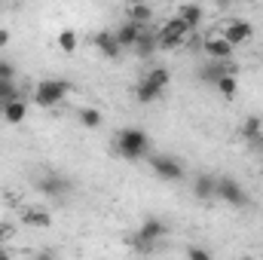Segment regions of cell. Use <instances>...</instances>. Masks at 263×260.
Here are the masks:
<instances>
[{"mask_svg":"<svg viewBox=\"0 0 263 260\" xmlns=\"http://www.w3.org/2000/svg\"><path fill=\"white\" fill-rule=\"evenodd\" d=\"M242 138H245L248 144H260V141H263V120H260V117H254V114H251V117L242 123Z\"/></svg>","mask_w":263,"mask_h":260,"instance_id":"cell-20","label":"cell"},{"mask_svg":"<svg viewBox=\"0 0 263 260\" xmlns=\"http://www.w3.org/2000/svg\"><path fill=\"white\" fill-rule=\"evenodd\" d=\"M126 15H129V22H138V25L144 28V25L153 22L156 12H153V6H150L147 0H132L129 6H126Z\"/></svg>","mask_w":263,"mask_h":260,"instance_id":"cell-14","label":"cell"},{"mask_svg":"<svg viewBox=\"0 0 263 260\" xmlns=\"http://www.w3.org/2000/svg\"><path fill=\"white\" fill-rule=\"evenodd\" d=\"M156 49H159V40H156L153 31H141L138 40H135V46H132V52H135L138 59H153Z\"/></svg>","mask_w":263,"mask_h":260,"instance_id":"cell-12","label":"cell"},{"mask_svg":"<svg viewBox=\"0 0 263 260\" xmlns=\"http://www.w3.org/2000/svg\"><path fill=\"white\" fill-rule=\"evenodd\" d=\"M162 236H168L165 220H159V217H147V220L138 227V233L132 236V248L147 254V251H153V248H156V242H159Z\"/></svg>","mask_w":263,"mask_h":260,"instance_id":"cell-4","label":"cell"},{"mask_svg":"<svg viewBox=\"0 0 263 260\" xmlns=\"http://www.w3.org/2000/svg\"><path fill=\"white\" fill-rule=\"evenodd\" d=\"M223 73H236V62L230 59V62H217V59H211L208 65H202L196 70V77L202 80V83H208V86H214Z\"/></svg>","mask_w":263,"mask_h":260,"instance_id":"cell-9","label":"cell"},{"mask_svg":"<svg viewBox=\"0 0 263 260\" xmlns=\"http://www.w3.org/2000/svg\"><path fill=\"white\" fill-rule=\"evenodd\" d=\"M227 3H233V0H217V6H227Z\"/></svg>","mask_w":263,"mask_h":260,"instance_id":"cell-29","label":"cell"},{"mask_svg":"<svg viewBox=\"0 0 263 260\" xmlns=\"http://www.w3.org/2000/svg\"><path fill=\"white\" fill-rule=\"evenodd\" d=\"M168 83H172V70L162 65L150 67L144 77H141V83L135 86V98L141 101V104H153L165 89H168Z\"/></svg>","mask_w":263,"mask_h":260,"instance_id":"cell-2","label":"cell"},{"mask_svg":"<svg viewBox=\"0 0 263 260\" xmlns=\"http://www.w3.org/2000/svg\"><path fill=\"white\" fill-rule=\"evenodd\" d=\"M233 43L227 40V37H205L202 40V52L208 55V59H217V62H230L233 59Z\"/></svg>","mask_w":263,"mask_h":260,"instance_id":"cell-10","label":"cell"},{"mask_svg":"<svg viewBox=\"0 0 263 260\" xmlns=\"http://www.w3.org/2000/svg\"><path fill=\"white\" fill-rule=\"evenodd\" d=\"M0 80H15V65L12 62H0Z\"/></svg>","mask_w":263,"mask_h":260,"instance_id":"cell-26","label":"cell"},{"mask_svg":"<svg viewBox=\"0 0 263 260\" xmlns=\"http://www.w3.org/2000/svg\"><path fill=\"white\" fill-rule=\"evenodd\" d=\"M150 169H153V175L156 178H162V181H168V184H178V181H184V162L178 159V156H168V153H153L150 156Z\"/></svg>","mask_w":263,"mask_h":260,"instance_id":"cell-6","label":"cell"},{"mask_svg":"<svg viewBox=\"0 0 263 260\" xmlns=\"http://www.w3.org/2000/svg\"><path fill=\"white\" fill-rule=\"evenodd\" d=\"M193 196H196L199 202L214 199V196H217V178H211V175H199L196 181H193Z\"/></svg>","mask_w":263,"mask_h":260,"instance_id":"cell-16","label":"cell"},{"mask_svg":"<svg viewBox=\"0 0 263 260\" xmlns=\"http://www.w3.org/2000/svg\"><path fill=\"white\" fill-rule=\"evenodd\" d=\"M67 92H70V83L67 80H59V77H46V80H40L37 86H34V104L37 107H59L62 101L67 98Z\"/></svg>","mask_w":263,"mask_h":260,"instance_id":"cell-3","label":"cell"},{"mask_svg":"<svg viewBox=\"0 0 263 260\" xmlns=\"http://www.w3.org/2000/svg\"><path fill=\"white\" fill-rule=\"evenodd\" d=\"M25 117H28V101L18 95V98H9L6 104H3V120L9 123V126H18V123H25Z\"/></svg>","mask_w":263,"mask_h":260,"instance_id":"cell-13","label":"cell"},{"mask_svg":"<svg viewBox=\"0 0 263 260\" xmlns=\"http://www.w3.org/2000/svg\"><path fill=\"white\" fill-rule=\"evenodd\" d=\"M9 40H12L9 28H0V49H6V46H9Z\"/></svg>","mask_w":263,"mask_h":260,"instance_id":"cell-27","label":"cell"},{"mask_svg":"<svg viewBox=\"0 0 263 260\" xmlns=\"http://www.w3.org/2000/svg\"><path fill=\"white\" fill-rule=\"evenodd\" d=\"M77 46H80V37H77V31L62 28V31H59V49H62L65 55H73V52H77Z\"/></svg>","mask_w":263,"mask_h":260,"instance_id":"cell-23","label":"cell"},{"mask_svg":"<svg viewBox=\"0 0 263 260\" xmlns=\"http://www.w3.org/2000/svg\"><path fill=\"white\" fill-rule=\"evenodd\" d=\"M214 89H217L220 98H233V95L239 92V80H236V73H223V77L214 83Z\"/></svg>","mask_w":263,"mask_h":260,"instance_id":"cell-22","label":"cell"},{"mask_svg":"<svg viewBox=\"0 0 263 260\" xmlns=\"http://www.w3.org/2000/svg\"><path fill=\"white\" fill-rule=\"evenodd\" d=\"M141 31H144V28H141L138 22H129V18H126V22H123V25H120L114 34H117V40H120V46H123V49H132Z\"/></svg>","mask_w":263,"mask_h":260,"instance_id":"cell-17","label":"cell"},{"mask_svg":"<svg viewBox=\"0 0 263 260\" xmlns=\"http://www.w3.org/2000/svg\"><path fill=\"white\" fill-rule=\"evenodd\" d=\"M175 15H178V18H184L190 31H196L199 25H202V18H205V9H202L199 3H181Z\"/></svg>","mask_w":263,"mask_h":260,"instance_id":"cell-15","label":"cell"},{"mask_svg":"<svg viewBox=\"0 0 263 260\" xmlns=\"http://www.w3.org/2000/svg\"><path fill=\"white\" fill-rule=\"evenodd\" d=\"M92 46H95L104 59H110V62H117V59L123 55V46H120V40H117L114 31H98V34L92 37Z\"/></svg>","mask_w":263,"mask_h":260,"instance_id":"cell-8","label":"cell"},{"mask_svg":"<svg viewBox=\"0 0 263 260\" xmlns=\"http://www.w3.org/2000/svg\"><path fill=\"white\" fill-rule=\"evenodd\" d=\"M217 199L227 202L230 208H248V190L236 178H217Z\"/></svg>","mask_w":263,"mask_h":260,"instance_id":"cell-7","label":"cell"},{"mask_svg":"<svg viewBox=\"0 0 263 260\" xmlns=\"http://www.w3.org/2000/svg\"><path fill=\"white\" fill-rule=\"evenodd\" d=\"M9 236H12V227L0 224V245H3V242H9Z\"/></svg>","mask_w":263,"mask_h":260,"instance_id":"cell-28","label":"cell"},{"mask_svg":"<svg viewBox=\"0 0 263 260\" xmlns=\"http://www.w3.org/2000/svg\"><path fill=\"white\" fill-rule=\"evenodd\" d=\"M22 220H25L28 227H37V230L52 227V214L43 211V208H28V211H22Z\"/></svg>","mask_w":263,"mask_h":260,"instance_id":"cell-19","label":"cell"},{"mask_svg":"<svg viewBox=\"0 0 263 260\" xmlns=\"http://www.w3.org/2000/svg\"><path fill=\"white\" fill-rule=\"evenodd\" d=\"M37 190L46 196H62V193H67V181L62 175H46V178L37 181Z\"/></svg>","mask_w":263,"mask_h":260,"instance_id":"cell-18","label":"cell"},{"mask_svg":"<svg viewBox=\"0 0 263 260\" xmlns=\"http://www.w3.org/2000/svg\"><path fill=\"white\" fill-rule=\"evenodd\" d=\"M0 98H3V101H9V98H18L15 80H0Z\"/></svg>","mask_w":263,"mask_h":260,"instance_id":"cell-24","label":"cell"},{"mask_svg":"<svg viewBox=\"0 0 263 260\" xmlns=\"http://www.w3.org/2000/svg\"><path fill=\"white\" fill-rule=\"evenodd\" d=\"M114 147L126 162H141L150 153V135L138 126H126L114 135Z\"/></svg>","mask_w":263,"mask_h":260,"instance_id":"cell-1","label":"cell"},{"mask_svg":"<svg viewBox=\"0 0 263 260\" xmlns=\"http://www.w3.org/2000/svg\"><path fill=\"white\" fill-rule=\"evenodd\" d=\"M3 104H6V101H3V98H0V120H3Z\"/></svg>","mask_w":263,"mask_h":260,"instance_id":"cell-30","label":"cell"},{"mask_svg":"<svg viewBox=\"0 0 263 260\" xmlns=\"http://www.w3.org/2000/svg\"><path fill=\"white\" fill-rule=\"evenodd\" d=\"M187 37H190V28H187V22L184 18H168L159 31H156V40H159V49H165V52H172V49H181L184 43H187Z\"/></svg>","mask_w":263,"mask_h":260,"instance_id":"cell-5","label":"cell"},{"mask_svg":"<svg viewBox=\"0 0 263 260\" xmlns=\"http://www.w3.org/2000/svg\"><path fill=\"white\" fill-rule=\"evenodd\" d=\"M184 257H190V260H208V257H211V251H208V248H196V245H193V248H187V251H184Z\"/></svg>","mask_w":263,"mask_h":260,"instance_id":"cell-25","label":"cell"},{"mask_svg":"<svg viewBox=\"0 0 263 260\" xmlns=\"http://www.w3.org/2000/svg\"><path fill=\"white\" fill-rule=\"evenodd\" d=\"M77 120H80L83 129H98V126L104 123V117H101L98 107H80V110H77Z\"/></svg>","mask_w":263,"mask_h":260,"instance_id":"cell-21","label":"cell"},{"mask_svg":"<svg viewBox=\"0 0 263 260\" xmlns=\"http://www.w3.org/2000/svg\"><path fill=\"white\" fill-rule=\"evenodd\" d=\"M220 37H227L233 46H245V43L254 37V28H251L248 22H242V18H233V22L223 28V34H220Z\"/></svg>","mask_w":263,"mask_h":260,"instance_id":"cell-11","label":"cell"}]
</instances>
